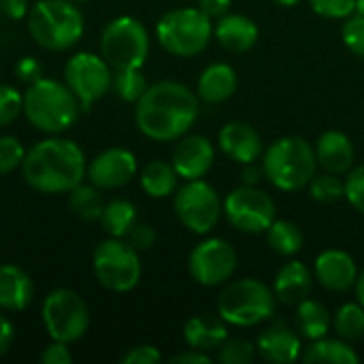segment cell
Instances as JSON below:
<instances>
[{"mask_svg":"<svg viewBox=\"0 0 364 364\" xmlns=\"http://www.w3.org/2000/svg\"><path fill=\"white\" fill-rule=\"evenodd\" d=\"M200 98L192 87L179 81L151 83L134 105V124L139 132L158 143H171L190 132L198 119Z\"/></svg>","mask_w":364,"mask_h":364,"instance_id":"obj_1","label":"cell"},{"mask_svg":"<svg viewBox=\"0 0 364 364\" xmlns=\"http://www.w3.org/2000/svg\"><path fill=\"white\" fill-rule=\"evenodd\" d=\"M87 158L79 143L49 134L26 151L21 177L38 194H68L85 179Z\"/></svg>","mask_w":364,"mask_h":364,"instance_id":"obj_2","label":"cell"},{"mask_svg":"<svg viewBox=\"0 0 364 364\" xmlns=\"http://www.w3.org/2000/svg\"><path fill=\"white\" fill-rule=\"evenodd\" d=\"M79 113L81 105L64 81L43 77L23 92V115L38 132L62 134L77 124Z\"/></svg>","mask_w":364,"mask_h":364,"instance_id":"obj_3","label":"cell"},{"mask_svg":"<svg viewBox=\"0 0 364 364\" xmlns=\"http://www.w3.org/2000/svg\"><path fill=\"white\" fill-rule=\"evenodd\" d=\"M262 171L264 179L282 192L303 190L318 175L316 149L303 136H282L264 147Z\"/></svg>","mask_w":364,"mask_h":364,"instance_id":"obj_4","label":"cell"},{"mask_svg":"<svg viewBox=\"0 0 364 364\" xmlns=\"http://www.w3.org/2000/svg\"><path fill=\"white\" fill-rule=\"evenodd\" d=\"M28 32L38 47L60 53L81 41L85 17L73 0H38L30 6Z\"/></svg>","mask_w":364,"mask_h":364,"instance_id":"obj_5","label":"cell"},{"mask_svg":"<svg viewBox=\"0 0 364 364\" xmlns=\"http://www.w3.org/2000/svg\"><path fill=\"white\" fill-rule=\"evenodd\" d=\"M277 299L273 288L254 277H243L224 284L218 296V316L228 326L252 328L273 318Z\"/></svg>","mask_w":364,"mask_h":364,"instance_id":"obj_6","label":"cell"},{"mask_svg":"<svg viewBox=\"0 0 364 364\" xmlns=\"http://www.w3.org/2000/svg\"><path fill=\"white\" fill-rule=\"evenodd\" d=\"M160 47L175 58H194L203 53L213 38V19L198 6H181L164 13L156 23Z\"/></svg>","mask_w":364,"mask_h":364,"instance_id":"obj_7","label":"cell"},{"mask_svg":"<svg viewBox=\"0 0 364 364\" xmlns=\"http://www.w3.org/2000/svg\"><path fill=\"white\" fill-rule=\"evenodd\" d=\"M92 271L96 282L109 292H130L139 286L143 275V264L139 252L117 237H109L94 247Z\"/></svg>","mask_w":364,"mask_h":364,"instance_id":"obj_8","label":"cell"},{"mask_svg":"<svg viewBox=\"0 0 364 364\" xmlns=\"http://www.w3.org/2000/svg\"><path fill=\"white\" fill-rule=\"evenodd\" d=\"M149 32L136 17L122 15L111 19L100 34V55L113 70L143 68L149 55Z\"/></svg>","mask_w":364,"mask_h":364,"instance_id":"obj_9","label":"cell"},{"mask_svg":"<svg viewBox=\"0 0 364 364\" xmlns=\"http://www.w3.org/2000/svg\"><path fill=\"white\" fill-rule=\"evenodd\" d=\"M41 322L51 341L77 343L90 328V309L81 294L70 288H55L41 303Z\"/></svg>","mask_w":364,"mask_h":364,"instance_id":"obj_10","label":"cell"},{"mask_svg":"<svg viewBox=\"0 0 364 364\" xmlns=\"http://www.w3.org/2000/svg\"><path fill=\"white\" fill-rule=\"evenodd\" d=\"M173 209L179 224L194 235H209L224 215V200L205 179H192L173 194Z\"/></svg>","mask_w":364,"mask_h":364,"instance_id":"obj_11","label":"cell"},{"mask_svg":"<svg viewBox=\"0 0 364 364\" xmlns=\"http://www.w3.org/2000/svg\"><path fill=\"white\" fill-rule=\"evenodd\" d=\"M64 83L77 96L81 111H90L94 102L111 92L113 68L100 53L79 51L64 64Z\"/></svg>","mask_w":364,"mask_h":364,"instance_id":"obj_12","label":"cell"},{"mask_svg":"<svg viewBox=\"0 0 364 364\" xmlns=\"http://www.w3.org/2000/svg\"><path fill=\"white\" fill-rule=\"evenodd\" d=\"M224 218L245 235H264L277 218L275 200L258 186H239L224 198Z\"/></svg>","mask_w":364,"mask_h":364,"instance_id":"obj_13","label":"cell"},{"mask_svg":"<svg viewBox=\"0 0 364 364\" xmlns=\"http://www.w3.org/2000/svg\"><path fill=\"white\" fill-rule=\"evenodd\" d=\"M237 252L230 241L222 237H207L188 256L190 277L203 288H218L228 284L237 271Z\"/></svg>","mask_w":364,"mask_h":364,"instance_id":"obj_14","label":"cell"},{"mask_svg":"<svg viewBox=\"0 0 364 364\" xmlns=\"http://www.w3.org/2000/svg\"><path fill=\"white\" fill-rule=\"evenodd\" d=\"M139 173L136 156L126 147H109L87 162V181L98 190H119Z\"/></svg>","mask_w":364,"mask_h":364,"instance_id":"obj_15","label":"cell"},{"mask_svg":"<svg viewBox=\"0 0 364 364\" xmlns=\"http://www.w3.org/2000/svg\"><path fill=\"white\" fill-rule=\"evenodd\" d=\"M171 164L179 179H205L215 164V147L205 134H183L171 156Z\"/></svg>","mask_w":364,"mask_h":364,"instance_id":"obj_16","label":"cell"},{"mask_svg":"<svg viewBox=\"0 0 364 364\" xmlns=\"http://www.w3.org/2000/svg\"><path fill=\"white\" fill-rule=\"evenodd\" d=\"M358 273L360 271H358L356 260L348 252L337 250V247L320 252L314 262L316 282L324 290L335 292V294H343V292L352 290L356 286Z\"/></svg>","mask_w":364,"mask_h":364,"instance_id":"obj_17","label":"cell"},{"mask_svg":"<svg viewBox=\"0 0 364 364\" xmlns=\"http://www.w3.org/2000/svg\"><path fill=\"white\" fill-rule=\"evenodd\" d=\"M218 145L237 164L258 162L264 154V141L260 132L245 122H228L218 132Z\"/></svg>","mask_w":364,"mask_h":364,"instance_id":"obj_18","label":"cell"},{"mask_svg":"<svg viewBox=\"0 0 364 364\" xmlns=\"http://www.w3.org/2000/svg\"><path fill=\"white\" fill-rule=\"evenodd\" d=\"M256 352L264 363H296L303 354L301 335L296 333V328H290L286 322H275L258 335Z\"/></svg>","mask_w":364,"mask_h":364,"instance_id":"obj_19","label":"cell"},{"mask_svg":"<svg viewBox=\"0 0 364 364\" xmlns=\"http://www.w3.org/2000/svg\"><path fill=\"white\" fill-rule=\"evenodd\" d=\"M314 271L301 262V260H288L279 267L275 282H273V292L277 303L286 305V307H296L299 303H303L305 299H309L311 290H314Z\"/></svg>","mask_w":364,"mask_h":364,"instance_id":"obj_20","label":"cell"},{"mask_svg":"<svg viewBox=\"0 0 364 364\" xmlns=\"http://www.w3.org/2000/svg\"><path fill=\"white\" fill-rule=\"evenodd\" d=\"M213 38L230 53H245L258 43L260 28L243 13H226L213 23Z\"/></svg>","mask_w":364,"mask_h":364,"instance_id":"obj_21","label":"cell"},{"mask_svg":"<svg viewBox=\"0 0 364 364\" xmlns=\"http://www.w3.org/2000/svg\"><path fill=\"white\" fill-rule=\"evenodd\" d=\"M316 158L318 166L326 173L335 175H348L354 168L356 151L352 139L341 130H326L316 141Z\"/></svg>","mask_w":364,"mask_h":364,"instance_id":"obj_22","label":"cell"},{"mask_svg":"<svg viewBox=\"0 0 364 364\" xmlns=\"http://www.w3.org/2000/svg\"><path fill=\"white\" fill-rule=\"evenodd\" d=\"M32 299V277L17 264H0V309L6 314H19L30 307Z\"/></svg>","mask_w":364,"mask_h":364,"instance_id":"obj_23","label":"cell"},{"mask_svg":"<svg viewBox=\"0 0 364 364\" xmlns=\"http://www.w3.org/2000/svg\"><path fill=\"white\" fill-rule=\"evenodd\" d=\"M237 85V70L226 62H213L200 73L196 81V96L207 105H222L228 98H232Z\"/></svg>","mask_w":364,"mask_h":364,"instance_id":"obj_24","label":"cell"},{"mask_svg":"<svg viewBox=\"0 0 364 364\" xmlns=\"http://www.w3.org/2000/svg\"><path fill=\"white\" fill-rule=\"evenodd\" d=\"M228 339V324L220 316H192L183 324V341L192 350L211 354Z\"/></svg>","mask_w":364,"mask_h":364,"instance_id":"obj_25","label":"cell"},{"mask_svg":"<svg viewBox=\"0 0 364 364\" xmlns=\"http://www.w3.org/2000/svg\"><path fill=\"white\" fill-rule=\"evenodd\" d=\"M303 363L307 364H358L360 356L352 348L350 341L341 337H322L318 341H309L307 348H303L301 354Z\"/></svg>","mask_w":364,"mask_h":364,"instance_id":"obj_26","label":"cell"},{"mask_svg":"<svg viewBox=\"0 0 364 364\" xmlns=\"http://www.w3.org/2000/svg\"><path fill=\"white\" fill-rule=\"evenodd\" d=\"M294 326L296 333L307 339V341H318L322 337H326L333 328V316L326 309L324 303L316 301V299H305L303 303L296 305V314H294Z\"/></svg>","mask_w":364,"mask_h":364,"instance_id":"obj_27","label":"cell"},{"mask_svg":"<svg viewBox=\"0 0 364 364\" xmlns=\"http://www.w3.org/2000/svg\"><path fill=\"white\" fill-rule=\"evenodd\" d=\"M139 183L149 198H168L179 188V175L171 162L151 160L141 168Z\"/></svg>","mask_w":364,"mask_h":364,"instance_id":"obj_28","label":"cell"},{"mask_svg":"<svg viewBox=\"0 0 364 364\" xmlns=\"http://www.w3.org/2000/svg\"><path fill=\"white\" fill-rule=\"evenodd\" d=\"M264 235H267V245L271 247V252H275L277 256H284V258L296 256L305 245V235H303L301 226L292 220L275 218V222L269 226V230Z\"/></svg>","mask_w":364,"mask_h":364,"instance_id":"obj_29","label":"cell"},{"mask_svg":"<svg viewBox=\"0 0 364 364\" xmlns=\"http://www.w3.org/2000/svg\"><path fill=\"white\" fill-rule=\"evenodd\" d=\"M102 230L109 237L126 239L130 228L136 224V207L128 198H113L105 203V211L100 215Z\"/></svg>","mask_w":364,"mask_h":364,"instance_id":"obj_30","label":"cell"},{"mask_svg":"<svg viewBox=\"0 0 364 364\" xmlns=\"http://www.w3.org/2000/svg\"><path fill=\"white\" fill-rule=\"evenodd\" d=\"M100 192L102 190H98L96 186L81 181L68 192L70 211L83 222H100V215L105 211V198Z\"/></svg>","mask_w":364,"mask_h":364,"instance_id":"obj_31","label":"cell"},{"mask_svg":"<svg viewBox=\"0 0 364 364\" xmlns=\"http://www.w3.org/2000/svg\"><path fill=\"white\" fill-rule=\"evenodd\" d=\"M333 331L337 337L354 343L364 337V307L354 301V303H343L335 316H333Z\"/></svg>","mask_w":364,"mask_h":364,"instance_id":"obj_32","label":"cell"},{"mask_svg":"<svg viewBox=\"0 0 364 364\" xmlns=\"http://www.w3.org/2000/svg\"><path fill=\"white\" fill-rule=\"evenodd\" d=\"M149 87L145 75L141 68H124V70H113V85L111 92L117 94L119 100L136 105L139 98L145 94V90Z\"/></svg>","mask_w":364,"mask_h":364,"instance_id":"obj_33","label":"cell"},{"mask_svg":"<svg viewBox=\"0 0 364 364\" xmlns=\"http://www.w3.org/2000/svg\"><path fill=\"white\" fill-rule=\"evenodd\" d=\"M307 188H309L311 198L322 205H333L346 198V179H341V175H335V173L324 171L322 175H316Z\"/></svg>","mask_w":364,"mask_h":364,"instance_id":"obj_34","label":"cell"},{"mask_svg":"<svg viewBox=\"0 0 364 364\" xmlns=\"http://www.w3.org/2000/svg\"><path fill=\"white\" fill-rule=\"evenodd\" d=\"M256 356V343L245 337H228L218 350L220 364H252Z\"/></svg>","mask_w":364,"mask_h":364,"instance_id":"obj_35","label":"cell"},{"mask_svg":"<svg viewBox=\"0 0 364 364\" xmlns=\"http://www.w3.org/2000/svg\"><path fill=\"white\" fill-rule=\"evenodd\" d=\"M26 158V149L21 141L13 134H2L0 136V177L15 173L21 168Z\"/></svg>","mask_w":364,"mask_h":364,"instance_id":"obj_36","label":"cell"},{"mask_svg":"<svg viewBox=\"0 0 364 364\" xmlns=\"http://www.w3.org/2000/svg\"><path fill=\"white\" fill-rule=\"evenodd\" d=\"M21 113H23V94L9 83H0V128L13 124Z\"/></svg>","mask_w":364,"mask_h":364,"instance_id":"obj_37","label":"cell"},{"mask_svg":"<svg viewBox=\"0 0 364 364\" xmlns=\"http://www.w3.org/2000/svg\"><path fill=\"white\" fill-rule=\"evenodd\" d=\"M341 41L354 55L364 58V15L352 13L350 17L343 19Z\"/></svg>","mask_w":364,"mask_h":364,"instance_id":"obj_38","label":"cell"},{"mask_svg":"<svg viewBox=\"0 0 364 364\" xmlns=\"http://www.w3.org/2000/svg\"><path fill=\"white\" fill-rule=\"evenodd\" d=\"M309 4L326 19H346L356 13V0H309Z\"/></svg>","mask_w":364,"mask_h":364,"instance_id":"obj_39","label":"cell"},{"mask_svg":"<svg viewBox=\"0 0 364 364\" xmlns=\"http://www.w3.org/2000/svg\"><path fill=\"white\" fill-rule=\"evenodd\" d=\"M346 200L364 215V164L354 166L346 177Z\"/></svg>","mask_w":364,"mask_h":364,"instance_id":"obj_40","label":"cell"},{"mask_svg":"<svg viewBox=\"0 0 364 364\" xmlns=\"http://www.w3.org/2000/svg\"><path fill=\"white\" fill-rule=\"evenodd\" d=\"M156 239H158V235H156V230H154V226H149V224H141V222H136L132 228H130V232L126 235V241L141 254V252H147V250H151L154 245H156Z\"/></svg>","mask_w":364,"mask_h":364,"instance_id":"obj_41","label":"cell"},{"mask_svg":"<svg viewBox=\"0 0 364 364\" xmlns=\"http://www.w3.org/2000/svg\"><path fill=\"white\" fill-rule=\"evenodd\" d=\"M162 360V354L156 346H134L130 348L128 352H124L119 356V363L122 364H158Z\"/></svg>","mask_w":364,"mask_h":364,"instance_id":"obj_42","label":"cell"},{"mask_svg":"<svg viewBox=\"0 0 364 364\" xmlns=\"http://www.w3.org/2000/svg\"><path fill=\"white\" fill-rule=\"evenodd\" d=\"M15 75H17V79L23 81L26 85H30V83H34V81H38V79L45 77V75H43V64H41L36 58H32V55H23V58L15 64Z\"/></svg>","mask_w":364,"mask_h":364,"instance_id":"obj_43","label":"cell"},{"mask_svg":"<svg viewBox=\"0 0 364 364\" xmlns=\"http://www.w3.org/2000/svg\"><path fill=\"white\" fill-rule=\"evenodd\" d=\"M41 364H73V354L68 350V343L62 341H51L43 348L41 352Z\"/></svg>","mask_w":364,"mask_h":364,"instance_id":"obj_44","label":"cell"},{"mask_svg":"<svg viewBox=\"0 0 364 364\" xmlns=\"http://www.w3.org/2000/svg\"><path fill=\"white\" fill-rule=\"evenodd\" d=\"M232 0H198V9L209 17V19H220L222 15L230 13Z\"/></svg>","mask_w":364,"mask_h":364,"instance_id":"obj_45","label":"cell"},{"mask_svg":"<svg viewBox=\"0 0 364 364\" xmlns=\"http://www.w3.org/2000/svg\"><path fill=\"white\" fill-rule=\"evenodd\" d=\"M0 9L9 19H23L30 13L28 0H0Z\"/></svg>","mask_w":364,"mask_h":364,"instance_id":"obj_46","label":"cell"},{"mask_svg":"<svg viewBox=\"0 0 364 364\" xmlns=\"http://www.w3.org/2000/svg\"><path fill=\"white\" fill-rule=\"evenodd\" d=\"M13 341H15V326L4 314H0V358L13 348Z\"/></svg>","mask_w":364,"mask_h":364,"instance_id":"obj_47","label":"cell"},{"mask_svg":"<svg viewBox=\"0 0 364 364\" xmlns=\"http://www.w3.org/2000/svg\"><path fill=\"white\" fill-rule=\"evenodd\" d=\"M171 363L173 364H209L211 363V356H209L207 352H200V350H192V348H188L186 352L175 354V356L171 358Z\"/></svg>","mask_w":364,"mask_h":364,"instance_id":"obj_48","label":"cell"},{"mask_svg":"<svg viewBox=\"0 0 364 364\" xmlns=\"http://www.w3.org/2000/svg\"><path fill=\"white\" fill-rule=\"evenodd\" d=\"M262 177H264V171H262V166H256V162L245 164V168L241 173V179H243L245 186H258V181Z\"/></svg>","mask_w":364,"mask_h":364,"instance_id":"obj_49","label":"cell"},{"mask_svg":"<svg viewBox=\"0 0 364 364\" xmlns=\"http://www.w3.org/2000/svg\"><path fill=\"white\" fill-rule=\"evenodd\" d=\"M354 290H356V301H358V303L364 307V269L358 273V279H356Z\"/></svg>","mask_w":364,"mask_h":364,"instance_id":"obj_50","label":"cell"},{"mask_svg":"<svg viewBox=\"0 0 364 364\" xmlns=\"http://www.w3.org/2000/svg\"><path fill=\"white\" fill-rule=\"evenodd\" d=\"M277 4H282V6H296L301 0H275Z\"/></svg>","mask_w":364,"mask_h":364,"instance_id":"obj_51","label":"cell"},{"mask_svg":"<svg viewBox=\"0 0 364 364\" xmlns=\"http://www.w3.org/2000/svg\"><path fill=\"white\" fill-rule=\"evenodd\" d=\"M356 13L364 15V0H356Z\"/></svg>","mask_w":364,"mask_h":364,"instance_id":"obj_52","label":"cell"},{"mask_svg":"<svg viewBox=\"0 0 364 364\" xmlns=\"http://www.w3.org/2000/svg\"><path fill=\"white\" fill-rule=\"evenodd\" d=\"M73 2H77V4H83V2H87V0H73Z\"/></svg>","mask_w":364,"mask_h":364,"instance_id":"obj_53","label":"cell"}]
</instances>
